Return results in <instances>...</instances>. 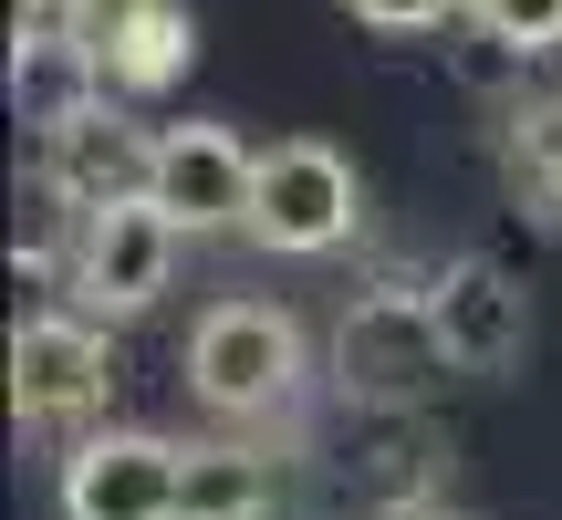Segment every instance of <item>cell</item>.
Masks as SVG:
<instances>
[{"instance_id":"1","label":"cell","mask_w":562,"mask_h":520,"mask_svg":"<svg viewBox=\"0 0 562 520\" xmlns=\"http://www.w3.org/2000/svg\"><path fill=\"white\" fill-rule=\"evenodd\" d=\"M302 375H313V343H302V323L281 313V302H209L199 334H188V385H199V406H220V417H281V406L302 396Z\"/></svg>"},{"instance_id":"2","label":"cell","mask_w":562,"mask_h":520,"mask_svg":"<svg viewBox=\"0 0 562 520\" xmlns=\"http://www.w3.org/2000/svg\"><path fill=\"white\" fill-rule=\"evenodd\" d=\"M438 375H459V364H448V343H438L427 292H364V302H344V323H334V385L355 406L406 417Z\"/></svg>"},{"instance_id":"3","label":"cell","mask_w":562,"mask_h":520,"mask_svg":"<svg viewBox=\"0 0 562 520\" xmlns=\"http://www.w3.org/2000/svg\"><path fill=\"white\" fill-rule=\"evenodd\" d=\"M178 240L188 229L167 219L157 199H115V208H83L74 219V271H63V292H74V313H94V323H125V313H146V302L178 281Z\"/></svg>"},{"instance_id":"4","label":"cell","mask_w":562,"mask_h":520,"mask_svg":"<svg viewBox=\"0 0 562 520\" xmlns=\"http://www.w3.org/2000/svg\"><path fill=\"white\" fill-rule=\"evenodd\" d=\"M355 219H364V188H355V167H344L323 136H281L261 157V188H250V240L261 250L323 260V250L355 240Z\"/></svg>"},{"instance_id":"5","label":"cell","mask_w":562,"mask_h":520,"mask_svg":"<svg viewBox=\"0 0 562 520\" xmlns=\"http://www.w3.org/2000/svg\"><path fill=\"white\" fill-rule=\"evenodd\" d=\"M53 500H63V520H178L188 510V448L146 438V427H94V438L63 448Z\"/></svg>"},{"instance_id":"6","label":"cell","mask_w":562,"mask_h":520,"mask_svg":"<svg viewBox=\"0 0 562 520\" xmlns=\"http://www.w3.org/2000/svg\"><path fill=\"white\" fill-rule=\"evenodd\" d=\"M115 396V343L94 313H32L11 334V417L21 427H74Z\"/></svg>"},{"instance_id":"7","label":"cell","mask_w":562,"mask_h":520,"mask_svg":"<svg viewBox=\"0 0 562 520\" xmlns=\"http://www.w3.org/2000/svg\"><path fill=\"white\" fill-rule=\"evenodd\" d=\"M146 167H157V136L125 125V104L83 94L42 125V199L53 208H115V199H146Z\"/></svg>"},{"instance_id":"8","label":"cell","mask_w":562,"mask_h":520,"mask_svg":"<svg viewBox=\"0 0 562 520\" xmlns=\"http://www.w3.org/2000/svg\"><path fill=\"white\" fill-rule=\"evenodd\" d=\"M417 292H427V313H438V343H448L459 375H510V364L531 354V292L490 250L438 260V281H417Z\"/></svg>"},{"instance_id":"9","label":"cell","mask_w":562,"mask_h":520,"mask_svg":"<svg viewBox=\"0 0 562 520\" xmlns=\"http://www.w3.org/2000/svg\"><path fill=\"white\" fill-rule=\"evenodd\" d=\"M250 188H261V157H250L229 125H157V167H146V199L209 240V229H250Z\"/></svg>"},{"instance_id":"10","label":"cell","mask_w":562,"mask_h":520,"mask_svg":"<svg viewBox=\"0 0 562 520\" xmlns=\"http://www.w3.org/2000/svg\"><path fill=\"white\" fill-rule=\"evenodd\" d=\"M83 83H94L104 104H146L167 94V83H188V63H199V21H188V0H125L104 32L74 42Z\"/></svg>"},{"instance_id":"11","label":"cell","mask_w":562,"mask_h":520,"mask_svg":"<svg viewBox=\"0 0 562 520\" xmlns=\"http://www.w3.org/2000/svg\"><path fill=\"white\" fill-rule=\"evenodd\" d=\"M261 510H271L261 448H188V510L178 520H261Z\"/></svg>"},{"instance_id":"12","label":"cell","mask_w":562,"mask_h":520,"mask_svg":"<svg viewBox=\"0 0 562 520\" xmlns=\"http://www.w3.org/2000/svg\"><path fill=\"white\" fill-rule=\"evenodd\" d=\"M521 136H510V167H521V188L531 199H552V219H562V94L552 104H531V115H510Z\"/></svg>"},{"instance_id":"13","label":"cell","mask_w":562,"mask_h":520,"mask_svg":"<svg viewBox=\"0 0 562 520\" xmlns=\"http://www.w3.org/2000/svg\"><path fill=\"white\" fill-rule=\"evenodd\" d=\"M469 21H480L490 42H510V53H552L562 42V0H469Z\"/></svg>"},{"instance_id":"14","label":"cell","mask_w":562,"mask_h":520,"mask_svg":"<svg viewBox=\"0 0 562 520\" xmlns=\"http://www.w3.org/2000/svg\"><path fill=\"white\" fill-rule=\"evenodd\" d=\"M344 11H355L364 32H385V42H417V32H448L469 0H344Z\"/></svg>"},{"instance_id":"15","label":"cell","mask_w":562,"mask_h":520,"mask_svg":"<svg viewBox=\"0 0 562 520\" xmlns=\"http://www.w3.org/2000/svg\"><path fill=\"white\" fill-rule=\"evenodd\" d=\"M63 11H74V32H104V21H115L125 0H63Z\"/></svg>"},{"instance_id":"16","label":"cell","mask_w":562,"mask_h":520,"mask_svg":"<svg viewBox=\"0 0 562 520\" xmlns=\"http://www.w3.org/2000/svg\"><path fill=\"white\" fill-rule=\"evenodd\" d=\"M406 520H459V510H406Z\"/></svg>"}]
</instances>
